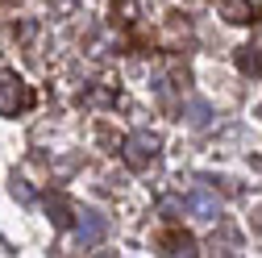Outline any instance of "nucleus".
Listing matches in <instances>:
<instances>
[{
  "label": "nucleus",
  "mask_w": 262,
  "mask_h": 258,
  "mask_svg": "<svg viewBox=\"0 0 262 258\" xmlns=\"http://www.w3.org/2000/svg\"><path fill=\"white\" fill-rule=\"evenodd\" d=\"M29 104H34L29 83H25L17 71H5V67H0V113H5V117H17V113H25Z\"/></svg>",
  "instance_id": "1"
},
{
  "label": "nucleus",
  "mask_w": 262,
  "mask_h": 258,
  "mask_svg": "<svg viewBox=\"0 0 262 258\" xmlns=\"http://www.w3.org/2000/svg\"><path fill=\"white\" fill-rule=\"evenodd\" d=\"M158 134H129L121 142V158H125V167H134V171H146L154 158H158Z\"/></svg>",
  "instance_id": "2"
},
{
  "label": "nucleus",
  "mask_w": 262,
  "mask_h": 258,
  "mask_svg": "<svg viewBox=\"0 0 262 258\" xmlns=\"http://www.w3.org/2000/svg\"><path fill=\"white\" fill-rule=\"evenodd\" d=\"M237 67L250 71V75H258V71H262V62H258V54H254L250 46H237Z\"/></svg>",
  "instance_id": "9"
},
{
  "label": "nucleus",
  "mask_w": 262,
  "mask_h": 258,
  "mask_svg": "<svg viewBox=\"0 0 262 258\" xmlns=\"http://www.w3.org/2000/svg\"><path fill=\"white\" fill-rule=\"evenodd\" d=\"M9 191H13V196H17L21 204H29V200H34V187H29L25 179H13V183H9Z\"/></svg>",
  "instance_id": "11"
},
{
  "label": "nucleus",
  "mask_w": 262,
  "mask_h": 258,
  "mask_svg": "<svg viewBox=\"0 0 262 258\" xmlns=\"http://www.w3.org/2000/svg\"><path fill=\"white\" fill-rule=\"evenodd\" d=\"M187 212L195 217V221H216V212H221V204H216V196H212V191H191V196H187Z\"/></svg>",
  "instance_id": "5"
},
{
  "label": "nucleus",
  "mask_w": 262,
  "mask_h": 258,
  "mask_svg": "<svg viewBox=\"0 0 262 258\" xmlns=\"http://www.w3.org/2000/svg\"><path fill=\"white\" fill-rule=\"evenodd\" d=\"M162 254H183V258H191V254H200V250H195V238H191V233L171 229V233H162Z\"/></svg>",
  "instance_id": "7"
},
{
  "label": "nucleus",
  "mask_w": 262,
  "mask_h": 258,
  "mask_svg": "<svg viewBox=\"0 0 262 258\" xmlns=\"http://www.w3.org/2000/svg\"><path fill=\"white\" fill-rule=\"evenodd\" d=\"M138 17V0H117L113 5V21H134Z\"/></svg>",
  "instance_id": "10"
},
{
  "label": "nucleus",
  "mask_w": 262,
  "mask_h": 258,
  "mask_svg": "<svg viewBox=\"0 0 262 258\" xmlns=\"http://www.w3.org/2000/svg\"><path fill=\"white\" fill-rule=\"evenodd\" d=\"M221 17L229 25H250V21H258V9L250 0H221Z\"/></svg>",
  "instance_id": "6"
},
{
  "label": "nucleus",
  "mask_w": 262,
  "mask_h": 258,
  "mask_svg": "<svg viewBox=\"0 0 262 258\" xmlns=\"http://www.w3.org/2000/svg\"><path fill=\"white\" fill-rule=\"evenodd\" d=\"M183 117H187V125H195V129H200V125H208L212 109H208L204 100H187V104H183Z\"/></svg>",
  "instance_id": "8"
},
{
  "label": "nucleus",
  "mask_w": 262,
  "mask_h": 258,
  "mask_svg": "<svg viewBox=\"0 0 262 258\" xmlns=\"http://www.w3.org/2000/svg\"><path fill=\"white\" fill-rule=\"evenodd\" d=\"M46 217H50V225H54V229H71V221H75L71 200L62 196V191H50V196H46Z\"/></svg>",
  "instance_id": "4"
},
{
  "label": "nucleus",
  "mask_w": 262,
  "mask_h": 258,
  "mask_svg": "<svg viewBox=\"0 0 262 258\" xmlns=\"http://www.w3.org/2000/svg\"><path fill=\"white\" fill-rule=\"evenodd\" d=\"M104 233H108V217H104V212H92V208H88L83 221L75 225V242H79V246H96Z\"/></svg>",
  "instance_id": "3"
}]
</instances>
